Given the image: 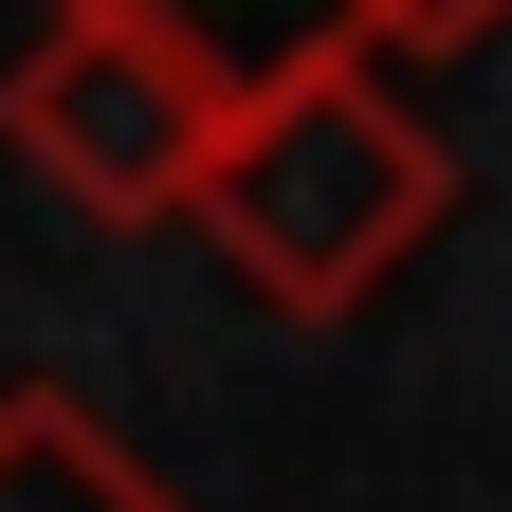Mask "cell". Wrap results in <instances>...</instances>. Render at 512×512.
Returning <instances> with one entry per match:
<instances>
[{
    "mask_svg": "<svg viewBox=\"0 0 512 512\" xmlns=\"http://www.w3.org/2000/svg\"><path fill=\"white\" fill-rule=\"evenodd\" d=\"M183 220H202L275 311L330 330V311H366L439 220H458V147H439L366 55H275V74L220 92V147L183 183Z\"/></svg>",
    "mask_w": 512,
    "mask_h": 512,
    "instance_id": "cell-1",
    "label": "cell"
},
{
    "mask_svg": "<svg viewBox=\"0 0 512 512\" xmlns=\"http://www.w3.org/2000/svg\"><path fill=\"white\" fill-rule=\"evenodd\" d=\"M0 128H19V165H37L74 220H183V183H202V147H220V74L165 55L147 19L55 0V37L19 55Z\"/></svg>",
    "mask_w": 512,
    "mask_h": 512,
    "instance_id": "cell-2",
    "label": "cell"
},
{
    "mask_svg": "<svg viewBox=\"0 0 512 512\" xmlns=\"http://www.w3.org/2000/svg\"><path fill=\"white\" fill-rule=\"evenodd\" d=\"M0 512H183V494L128 458L74 384H19V403H0Z\"/></svg>",
    "mask_w": 512,
    "mask_h": 512,
    "instance_id": "cell-3",
    "label": "cell"
},
{
    "mask_svg": "<svg viewBox=\"0 0 512 512\" xmlns=\"http://www.w3.org/2000/svg\"><path fill=\"white\" fill-rule=\"evenodd\" d=\"M92 19H147L165 55H202V74H275V55H330V0H92Z\"/></svg>",
    "mask_w": 512,
    "mask_h": 512,
    "instance_id": "cell-4",
    "label": "cell"
},
{
    "mask_svg": "<svg viewBox=\"0 0 512 512\" xmlns=\"http://www.w3.org/2000/svg\"><path fill=\"white\" fill-rule=\"evenodd\" d=\"M512 19V0H330V55H366V74H384V55H476Z\"/></svg>",
    "mask_w": 512,
    "mask_h": 512,
    "instance_id": "cell-5",
    "label": "cell"
}]
</instances>
